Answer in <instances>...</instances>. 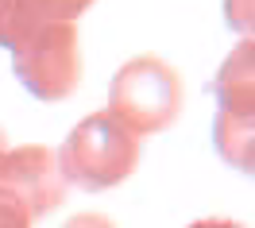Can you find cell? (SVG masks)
Here are the masks:
<instances>
[{
    "label": "cell",
    "instance_id": "obj_1",
    "mask_svg": "<svg viewBox=\"0 0 255 228\" xmlns=\"http://www.w3.org/2000/svg\"><path fill=\"white\" fill-rule=\"evenodd\" d=\"M182 101H186V89L174 66L159 54H135L116 70L105 113L139 139V135L170 128L182 116Z\"/></svg>",
    "mask_w": 255,
    "mask_h": 228
},
{
    "label": "cell",
    "instance_id": "obj_2",
    "mask_svg": "<svg viewBox=\"0 0 255 228\" xmlns=\"http://www.w3.org/2000/svg\"><path fill=\"white\" fill-rule=\"evenodd\" d=\"M58 159V174L66 186H78L85 194L112 190L135 174L139 166V139L116 124L109 113H89L78 128L66 135Z\"/></svg>",
    "mask_w": 255,
    "mask_h": 228
},
{
    "label": "cell",
    "instance_id": "obj_3",
    "mask_svg": "<svg viewBox=\"0 0 255 228\" xmlns=\"http://www.w3.org/2000/svg\"><path fill=\"white\" fill-rule=\"evenodd\" d=\"M12 70L39 101H66L81 85L78 23H50L12 47Z\"/></svg>",
    "mask_w": 255,
    "mask_h": 228
},
{
    "label": "cell",
    "instance_id": "obj_4",
    "mask_svg": "<svg viewBox=\"0 0 255 228\" xmlns=\"http://www.w3.org/2000/svg\"><path fill=\"white\" fill-rule=\"evenodd\" d=\"M252 128H255V74H252V39H244L217 70V151L236 170H252Z\"/></svg>",
    "mask_w": 255,
    "mask_h": 228
},
{
    "label": "cell",
    "instance_id": "obj_5",
    "mask_svg": "<svg viewBox=\"0 0 255 228\" xmlns=\"http://www.w3.org/2000/svg\"><path fill=\"white\" fill-rule=\"evenodd\" d=\"M0 190L23 201L31 217H47L66 201V182L58 174L54 151L43 143L4 147L0 151Z\"/></svg>",
    "mask_w": 255,
    "mask_h": 228
},
{
    "label": "cell",
    "instance_id": "obj_6",
    "mask_svg": "<svg viewBox=\"0 0 255 228\" xmlns=\"http://www.w3.org/2000/svg\"><path fill=\"white\" fill-rule=\"evenodd\" d=\"M97 0H0V47L12 50L19 39H27L50 23H78Z\"/></svg>",
    "mask_w": 255,
    "mask_h": 228
},
{
    "label": "cell",
    "instance_id": "obj_7",
    "mask_svg": "<svg viewBox=\"0 0 255 228\" xmlns=\"http://www.w3.org/2000/svg\"><path fill=\"white\" fill-rule=\"evenodd\" d=\"M31 213L23 209V201H16L12 194L0 190V228H31Z\"/></svg>",
    "mask_w": 255,
    "mask_h": 228
},
{
    "label": "cell",
    "instance_id": "obj_8",
    "mask_svg": "<svg viewBox=\"0 0 255 228\" xmlns=\"http://www.w3.org/2000/svg\"><path fill=\"white\" fill-rule=\"evenodd\" d=\"M62 228H116V225H112V217H105V213H78Z\"/></svg>",
    "mask_w": 255,
    "mask_h": 228
},
{
    "label": "cell",
    "instance_id": "obj_9",
    "mask_svg": "<svg viewBox=\"0 0 255 228\" xmlns=\"http://www.w3.org/2000/svg\"><path fill=\"white\" fill-rule=\"evenodd\" d=\"M186 228H240L236 221H224V217H205V221H193Z\"/></svg>",
    "mask_w": 255,
    "mask_h": 228
},
{
    "label": "cell",
    "instance_id": "obj_10",
    "mask_svg": "<svg viewBox=\"0 0 255 228\" xmlns=\"http://www.w3.org/2000/svg\"><path fill=\"white\" fill-rule=\"evenodd\" d=\"M232 4H236V12H240L236 27H240L244 35H248V27H252V19H248V12H252V8H248V0H232Z\"/></svg>",
    "mask_w": 255,
    "mask_h": 228
},
{
    "label": "cell",
    "instance_id": "obj_11",
    "mask_svg": "<svg viewBox=\"0 0 255 228\" xmlns=\"http://www.w3.org/2000/svg\"><path fill=\"white\" fill-rule=\"evenodd\" d=\"M0 151H4V131H0Z\"/></svg>",
    "mask_w": 255,
    "mask_h": 228
}]
</instances>
